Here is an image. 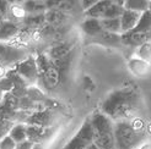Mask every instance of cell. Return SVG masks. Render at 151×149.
Returning a JSON list of instances; mask_svg holds the SVG:
<instances>
[{"label":"cell","instance_id":"6da1fadb","mask_svg":"<svg viewBox=\"0 0 151 149\" xmlns=\"http://www.w3.org/2000/svg\"><path fill=\"white\" fill-rule=\"evenodd\" d=\"M142 108V96L137 86H125L111 92L101 104L100 111L112 121H132Z\"/></svg>","mask_w":151,"mask_h":149},{"label":"cell","instance_id":"7a4b0ae2","mask_svg":"<svg viewBox=\"0 0 151 149\" xmlns=\"http://www.w3.org/2000/svg\"><path fill=\"white\" fill-rule=\"evenodd\" d=\"M88 117L93 130V144L100 149H116L114 121L101 111H96Z\"/></svg>","mask_w":151,"mask_h":149},{"label":"cell","instance_id":"3957f363","mask_svg":"<svg viewBox=\"0 0 151 149\" xmlns=\"http://www.w3.org/2000/svg\"><path fill=\"white\" fill-rule=\"evenodd\" d=\"M114 139L116 149H139L147 140L145 132L134 128L130 121L114 122Z\"/></svg>","mask_w":151,"mask_h":149},{"label":"cell","instance_id":"277c9868","mask_svg":"<svg viewBox=\"0 0 151 149\" xmlns=\"http://www.w3.org/2000/svg\"><path fill=\"white\" fill-rule=\"evenodd\" d=\"M37 67L40 71V79L38 86L44 92L57 88L59 84H62V78L55 67L53 60L48 56V54H38L36 56Z\"/></svg>","mask_w":151,"mask_h":149},{"label":"cell","instance_id":"5b68a950","mask_svg":"<svg viewBox=\"0 0 151 149\" xmlns=\"http://www.w3.org/2000/svg\"><path fill=\"white\" fill-rule=\"evenodd\" d=\"M93 143L95 140L92 125L90 121V117H87L81 123L80 128L73 136V138L64 145L63 149H88Z\"/></svg>","mask_w":151,"mask_h":149},{"label":"cell","instance_id":"8992f818","mask_svg":"<svg viewBox=\"0 0 151 149\" xmlns=\"http://www.w3.org/2000/svg\"><path fill=\"white\" fill-rule=\"evenodd\" d=\"M27 56L29 55L25 49L0 42V66H4L10 70L11 66L15 67L19 62L24 61Z\"/></svg>","mask_w":151,"mask_h":149},{"label":"cell","instance_id":"52a82bcc","mask_svg":"<svg viewBox=\"0 0 151 149\" xmlns=\"http://www.w3.org/2000/svg\"><path fill=\"white\" fill-rule=\"evenodd\" d=\"M15 70L22 78L26 79V82L29 86H37L40 79V71L38 67H37L35 56L32 55L27 56L24 61L19 62L15 66Z\"/></svg>","mask_w":151,"mask_h":149},{"label":"cell","instance_id":"ba28073f","mask_svg":"<svg viewBox=\"0 0 151 149\" xmlns=\"http://www.w3.org/2000/svg\"><path fill=\"white\" fill-rule=\"evenodd\" d=\"M54 127H41V126L27 125V139L33 144L48 143V140L54 136Z\"/></svg>","mask_w":151,"mask_h":149},{"label":"cell","instance_id":"9c48e42d","mask_svg":"<svg viewBox=\"0 0 151 149\" xmlns=\"http://www.w3.org/2000/svg\"><path fill=\"white\" fill-rule=\"evenodd\" d=\"M54 122L55 116L48 109L31 113L26 120V125L41 126V127H54Z\"/></svg>","mask_w":151,"mask_h":149},{"label":"cell","instance_id":"30bf717a","mask_svg":"<svg viewBox=\"0 0 151 149\" xmlns=\"http://www.w3.org/2000/svg\"><path fill=\"white\" fill-rule=\"evenodd\" d=\"M128 70L137 78H147L151 74V64L134 56L128 61Z\"/></svg>","mask_w":151,"mask_h":149},{"label":"cell","instance_id":"8fae6325","mask_svg":"<svg viewBox=\"0 0 151 149\" xmlns=\"http://www.w3.org/2000/svg\"><path fill=\"white\" fill-rule=\"evenodd\" d=\"M120 38H122V44L123 45L137 49L140 45H142V44H145L147 42H151V34L130 31V32L120 34Z\"/></svg>","mask_w":151,"mask_h":149},{"label":"cell","instance_id":"7c38bea8","mask_svg":"<svg viewBox=\"0 0 151 149\" xmlns=\"http://www.w3.org/2000/svg\"><path fill=\"white\" fill-rule=\"evenodd\" d=\"M75 54H76V49L74 48L70 53L65 55L64 57H60L58 60H53V62H54L55 67L60 74V78H62V84L68 79V76H69L70 70H71V65L75 60Z\"/></svg>","mask_w":151,"mask_h":149},{"label":"cell","instance_id":"4fadbf2b","mask_svg":"<svg viewBox=\"0 0 151 149\" xmlns=\"http://www.w3.org/2000/svg\"><path fill=\"white\" fill-rule=\"evenodd\" d=\"M141 17V13L130 11V10H124L123 15L120 16V23H122V34L130 32L138 26L139 21Z\"/></svg>","mask_w":151,"mask_h":149},{"label":"cell","instance_id":"5bb4252c","mask_svg":"<svg viewBox=\"0 0 151 149\" xmlns=\"http://www.w3.org/2000/svg\"><path fill=\"white\" fill-rule=\"evenodd\" d=\"M91 43H96V44H102L104 47H113V48H118L122 47V38H120V34H113V33H108V32H102L100 35L95 37V38H90Z\"/></svg>","mask_w":151,"mask_h":149},{"label":"cell","instance_id":"9a60e30c","mask_svg":"<svg viewBox=\"0 0 151 149\" xmlns=\"http://www.w3.org/2000/svg\"><path fill=\"white\" fill-rule=\"evenodd\" d=\"M113 0H100V1H96V4L90 7L88 10H86L84 12L85 18H96V20H102L107 9L111 6Z\"/></svg>","mask_w":151,"mask_h":149},{"label":"cell","instance_id":"2e32d148","mask_svg":"<svg viewBox=\"0 0 151 149\" xmlns=\"http://www.w3.org/2000/svg\"><path fill=\"white\" fill-rule=\"evenodd\" d=\"M81 29L88 38H95L103 32L101 20L96 18H85L81 22Z\"/></svg>","mask_w":151,"mask_h":149},{"label":"cell","instance_id":"e0dca14e","mask_svg":"<svg viewBox=\"0 0 151 149\" xmlns=\"http://www.w3.org/2000/svg\"><path fill=\"white\" fill-rule=\"evenodd\" d=\"M20 32L21 29L17 23L5 20L1 27H0V42L4 43L6 40H11L14 38H16L20 34Z\"/></svg>","mask_w":151,"mask_h":149},{"label":"cell","instance_id":"ac0fdd59","mask_svg":"<svg viewBox=\"0 0 151 149\" xmlns=\"http://www.w3.org/2000/svg\"><path fill=\"white\" fill-rule=\"evenodd\" d=\"M74 49L73 43L69 42H64V43H59L57 45H54L48 53V56L52 60H58L60 57H64L65 55H68L70 51Z\"/></svg>","mask_w":151,"mask_h":149},{"label":"cell","instance_id":"d6986e66","mask_svg":"<svg viewBox=\"0 0 151 149\" xmlns=\"http://www.w3.org/2000/svg\"><path fill=\"white\" fill-rule=\"evenodd\" d=\"M9 136L11 137V139L16 144L26 142V140H28L27 139V125L26 123H21V122L15 123L14 128L11 130Z\"/></svg>","mask_w":151,"mask_h":149},{"label":"cell","instance_id":"ffe728a7","mask_svg":"<svg viewBox=\"0 0 151 149\" xmlns=\"http://www.w3.org/2000/svg\"><path fill=\"white\" fill-rule=\"evenodd\" d=\"M22 6H24L25 11L27 12V15H37V13H46L48 11L47 9V4L43 1H35V0H31V1H25L22 3Z\"/></svg>","mask_w":151,"mask_h":149},{"label":"cell","instance_id":"44dd1931","mask_svg":"<svg viewBox=\"0 0 151 149\" xmlns=\"http://www.w3.org/2000/svg\"><path fill=\"white\" fill-rule=\"evenodd\" d=\"M149 6H150V1H147V0H125L124 1L125 10L135 11L139 13H144L149 11Z\"/></svg>","mask_w":151,"mask_h":149},{"label":"cell","instance_id":"7402d4cb","mask_svg":"<svg viewBox=\"0 0 151 149\" xmlns=\"http://www.w3.org/2000/svg\"><path fill=\"white\" fill-rule=\"evenodd\" d=\"M101 23L104 32L113 34H122V23L120 18H106L101 20Z\"/></svg>","mask_w":151,"mask_h":149},{"label":"cell","instance_id":"603a6c76","mask_svg":"<svg viewBox=\"0 0 151 149\" xmlns=\"http://www.w3.org/2000/svg\"><path fill=\"white\" fill-rule=\"evenodd\" d=\"M26 96L28 99H31L32 101L38 103V104H42L48 99L47 95H46V92H44L42 88H40L38 86H29L27 88Z\"/></svg>","mask_w":151,"mask_h":149},{"label":"cell","instance_id":"cb8c5ba5","mask_svg":"<svg viewBox=\"0 0 151 149\" xmlns=\"http://www.w3.org/2000/svg\"><path fill=\"white\" fill-rule=\"evenodd\" d=\"M124 1H112L111 6L106 11L102 20L106 18H120L124 12Z\"/></svg>","mask_w":151,"mask_h":149},{"label":"cell","instance_id":"d4e9b609","mask_svg":"<svg viewBox=\"0 0 151 149\" xmlns=\"http://www.w3.org/2000/svg\"><path fill=\"white\" fill-rule=\"evenodd\" d=\"M26 16H27V12L25 11L22 4L21 5H19V4H11L7 21H11V22L17 23V22H20V21H24L26 18Z\"/></svg>","mask_w":151,"mask_h":149},{"label":"cell","instance_id":"484cf974","mask_svg":"<svg viewBox=\"0 0 151 149\" xmlns=\"http://www.w3.org/2000/svg\"><path fill=\"white\" fill-rule=\"evenodd\" d=\"M133 31L140 32V33H149L151 34V12L146 11L144 13H141V17L138 26L135 27Z\"/></svg>","mask_w":151,"mask_h":149},{"label":"cell","instance_id":"4316f807","mask_svg":"<svg viewBox=\"0 0 151 149\" xmlns=\"http://www.w3.org/2000/svg\"><path fill=\"white\" fill-rule=\"evenodd\" d=\"M46 13H37V15H27L24 20V23L28 28H40L46 22Z\"/></svg>","mask_w":151,"mask_h":149},{"label":"cell","instance_id":"83f0119b","mask_svg":"<svg viewBox=\"0 0 151 149\" xmlns=\"http://www.w3.org/2000/svg\"><path fill=\"white\" fill-rule=\"evenodd\" d=\"M3 108L11 110V111H19V105H20V99L16 98L15 95H12L11 93H6L4 95L3 103L0 104Z\"/></svg>","mask_w":151,"mask_h":149},{"label":"cell","instance_id":"f1b7e54d","mask_svg":"<svg viewBox=\"0 0 151 149\" xmlns=\"http://www.w3.org/2000/svg\"><path fill=\"white\" fill-rule=\"evenodd\" d=\"M135 54H137V57L151 64V42H147L140 45L139 48H137L135 49Z\"/></svg>","mask_w":151,"mask_h":149},{"label":"cell","instance_id":"f546056e","mask_svg":"<svg viewBox=\"0 0 151 149\" xmlns=\"http://www.w3.org/2000/svg\"><path fill=\"white\" fill-rule=\"evenodd\" d=\"M6 77H9L11 79V82L14 83V87H24V88H28L29 84L26 82V79L22 78L20 74L16 72V70L14 69H10L6 73Z\"/></svg>","mask_w":151,"mask_h":149},{"label":"cell","instance_id":"4dcf8cb0","mask_svg":"<svg viewBox=\"0 0 151 149\" xmlns=\"http://www.w3.org/2000/svg\"><path fill=\"white\" fill-rule=\"evenodd\" d=\"M14 121L12 120H3L0 122V139H3L10 135L11 130L14 128Z\"/></svg>","mask_w":151,"mask_h":149},{"label":"cell","instance_id":"1f68e13d","mask_svg":"<svg viewBox=\"0 0 151 149\" xmlns=\"http://www.w3.org/2000/svg\"><path fill=\"white\" fill-rule=\"evenodd\" d=\"M12 89H14V83L9 77H4V78L0 79V91H1L4 94L11 93Z\"/></svg>","mask_w":151,"mask_h":149},{"label":"cell","instance_id":"d6a6232c","mask_svg":"<svg viewBox=\"0 0 151 149\" xmlns=\"http://www.w3.org/2000/svg\"><path fill=\"white\" fill-rule=\"evenodd\" d=\"M16 143L11 139L10 136H7L0 140V149H16Z\"/></svg>","mask_w":151,"mask_h":149},{"label":"cell","instance_id":"836d02e7","mask_svg":"<svg viewBox=\"0 0 151 149\" xmlns=\"http://www.w3.org/2000/svg\"><path fill=\"white\" fill-rule=\"evenodd\" d=\"M10 7H11V3L10 1H4V0H0V15H1L5 20H7V17H9Z\"/></svg>","mask_w":151,"mask_h":149},{"label":"cell","instance_id":"e575fe53","mask_svg":"<svg viewBox=\"0 0 151 149\" xmlns=\"http://www.w3.org/2000/svg\"><path fill=\"white\" fill-rule=\"evenodd\" d=\"M11 94L15 95L16 98L21 99V98H24V96H26L27 88H24V87H14V89L11 91Z\"/></svg>","mask_w":151,"mask_h":149},{"label":"cell","instance_id":"d590c367","mask_svg":"<svg viewBox=\"0 0 151 149\" xmlns=\"http://www.w3.org/2000/svg\"><path fill=\"white\" fill-rule=\"evenodd\" d=\"M33 147V143L29 142V140H26L24 143H20L16 145V149H32Z\"/></svg>","mask_w":151,"mask_h":149},{"label":"cell","instance_id":"8d00e7d4","mask_svg":"<svg viewBox=\"0 0 151 149\" xmlns=\"http://www.w3.org/2000/svg\"><path fill=\"white\" fill-rule=\"evenodd\" d=\"M95 4H96V1H87V0H84V1L81 3V6H82V10H84V12L86 10H88L90 7H92Z\"/></svg>","mask_w":151,"mask_h":149},{"label":"cell","instance_id":"74e56055","mask_svg":"<svg viewBox=\"0 0 151 149\" xmlns=\"http://www.w3.org/2000/svg\"><path fill=\"white\" fill-rule=\"evenodd\" d=\"M7 71H9V69L4 67V66H0V79L4 78V77H6V73H7Z\"/></svg>","mask_w":151,"mask_h":149},{"label":"cell","instance_id":"f35d334b","mask_svg":"<svg viewBox=\"0 0 151 149\" xmlns=\"http://www.w3.org/2000/svg\"><path fill=\"white\" fill-rule=\"evenodd\" d=\"M46 145H47L46 143H36V144H33L32 149H46L47 148Z\"/></svg>","mask_w":151,"mask_h":149},{"label":"cell","instance_id":"ab89813d","mask_svg":"<svg viewBox=\"0 0 151 149\" xmlns=\"http://www.w3.org/2000/svg\"><path fill=\"white\" fill-rule=\"evenodd\" d=\"M139 149H151V140H146L145 143H142Z\"/></svg>","mask_w":151,"mask_h":149},{"label":"cell","instance_id":"60d3db41","mask_svg":"<svg viewBox=\"0 0 151 149\" xmlns=\"http://www.w3.org/2000/svg\"><path fill=\"white\" fill-rule=\"evenodd\" d=\"M4 95H5V94H4V93H3L1 91H0V104H1V103H3V99H4Z\"/></svg>","mask_w":151,"mask_h":149},{"label":"cell","instance_id":"b9f144b4","mask_svg":"<svg viewBox=\"0 0 151 149\" xmlns=\"http://www.w3.org/2000/svg\"><path fill=\"white\" fill-rule=\"evenodd\" d=\"M4 21H5V18L1 16V15H0V27H1V25L4 23Z\"/></svg>","mask_w":151,"mask_h":149},{"label":"cell","instance_id":"7bdbcfd3","mask_svg":"<svg viewBox=\"0 0 151 149\" xmlns=\"http://www.w3.org/2000/svg\"><path fill=\"white\" fill-rule=\"evenodd\" d=\"M88 149H100V148H99V147H96L95 144H92V145H91V147H90Z\"/></svg>","mask_w":151,"mask_h":149},{"label":"cell","instance_id":"ee69618b","mask_svg":"<svg viewBox=\"0 0 151 149\" xmlns=\"http://www.w3.org/2000/svg\"><path fill=\"white\" fill-rule=\"evenodd\" d=\"M147 131L151 133V125H149V126H147Z\"/></svg>","mask_w":151,"mask_h":149},{"label":"cell","instance_id":"f6af8a7d","mask_svg":"<svg viewBox=\"0 0 151 149\" xmlns=\"http://www.w3.org/2000/svg\"><path fill=\"white\" fill-rule=\"evenodd\" d=\"M149 11L151 12V1H150V6H149Z\"/></svg>","mask_w":151,"mask_h":149},{"label":"cell","instance_id":"bcb514c9","mask_svg":"<svg viewBox=\"0 0 151 149\" xmlns=\"http://www.w3.org/2000/svg\"><path fill=\"white\" fill-rule=\"evenodd\" d=\"M0 140H1V139H0Z\"/></svg>","mask_w":151,"mask_h":149}]
</instances>
